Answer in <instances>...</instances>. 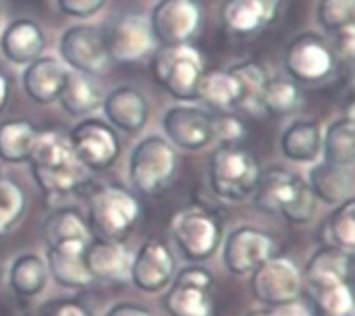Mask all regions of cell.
Segmentation results:
<instances>
[{
    "label": "cell",
    "instance_id": "28",
    "mask_svg": "<svg viewBox=\"0 0 355 316\" xmlns=\"http://www.w3.org/2000/svg\"><path fill=\"white\" fill-rule=\"evenodd\" d=\"M297 177L300 175L289 173L283 167H270L262 171L256 190L252 194V202L256 210L262 215H281V210L287 206V202L293 196Z\"/></svg>",
    "mask_w": 355,
    "mask_h": 316
},
{
    "label": "cell",
    "instance_id": "25",
    "mask_svg": "<svg viewBox=\"0 0 355 316\" xmlns=\"http://www.w3.org/2000/svg\"><path fill=\"white\" fill-rule=\"evenodd\" d=\"M102 100H104V92L94 75L67 71L56 102L69 117L85 119L102 106Z\"/></svg>",
    "mask_w": 355,
    "mask_h": 316
},
{
    "label": "cell",
    "instance_id": "17",
    "mask_svg": "<svg viewBox=\"0 0 355 316\" xmlns=\"http://www.w3.org/2000/svg\"><path fill=\"white\" fill-rule=\"evenodd\" d=\"M102 113L106 123L125 135H137L144 131L150 119V102L135 85H116L102 100Z\"/></svg>",
    "mask_w": 355,
    "mask_h": 316
},
{
    "label": "cell",
    "instance_id": "26",
    "mask_svg": "<svg viewBox=\"0 0 355 316\" xmlns=\"http://www.w3.org/2000/svg\"><path fill=\"white\" fill-rule=\"evenodd\" d=\"M279 146L289 163L314 165L322 156V127L312 119H295L283 129Z\"/></svg>",
    "mask_w": 355,
    "mask_h": 316
},
{
    "label": "cell",
    "instance_id": "9",
    "mask_svg": "<svg viewBox=\"0 0 355 316\" xmlns=\"http://www.w3.org/2000/svg\"><path fill=\"white\" fill-rule=\"evenodd\" d=\"M75 158L92 173L108 171L121 158V138L114 127L96 117H85L67 135Z\"/></svg>",
    "mask_w": 355,
    "mask_h": 316
},
{
    "label": "cell",
    "instance_id": "42",
    "mask_svg": "<svg viewBox=\"0 0 355 316\" xmlns=\"http://www.w3.org/2000/svg\"><path fill=\"white\" fill-rule=\"evenodd\" d=\"M331 35H333L331 48H333L335 58L349 63L355 54V25H347V27H343Z\"/></svg>",
    "mask_w": 355,
    "mask_h": 316
},
{
    "label": "cell",
    "instance_id": "12",
    "mask_svg": "<svg viewBox=\"0 0 355 316\" xmlns=\"http://www.w3.org/2000/svg\"><path fill=\"white\" fill-rule=\"evenodd\" d=\"M58 54L71 71L98 75L112 60L108 56L104 29L98 25H71L58 40Z\"/></svg>",
    "mask_w": 355,
    "mask_h": 316
},
{
    "label": "cell",
    "instance_id": "38",
    "mask_svg": "<svg viewBox=\"0 0 355 316\" xmlns=\"http://www.w3.org/2000/svg\"><path fill=\"white\" fill-rule=\"evenodd\" d=\"M316 310L320 316H355V302L352 283L333 285L314 292Z\"/></svg>",
    "mask_w": 355,
    "mask_h": 316
},
{
    "label": "cell",
    "instance_id": "49",
    "mask_svg": "<svg viewBox=\"0 0 355 316\" xmlns=\"http://www.w3.org/2000/svg\"><path fill=\"white\" fill-rule=\"evenodd\" d=\"M0 277H2V267H0Z\"/></svg>",
    "mask_w": 355,
    "mask_h": 316
},
{
    "label": "cell",
    "instance_id": "32",
    "mask_svg": "<svg viewBox=\"0 0 355 316\" xmlns=\"http://www.w3.org/2000/svg\"><path fill=\"white\" fill-rule=\"evenodd\" d=\"M37 127L29 119H8L0 123V160L6 165H23L33 150Z\"/></svg>",
    "mask_w": 355,
    "mask_h": 316
},
{
    "label": "cell",
    "instance_id": "16",
    "mask_svg": "<svg viewBox=\"0 0 355 316\" xmlns=\"http://www.w3.org/2000/svg\"><path fill=\"white\" fill-rule=\"evenodd\" d=\"M162 131L173 148L200 152L212 144V113L189 102L175 104L162 115Z\"/></svg>",
    "mask_w": 355,
    "mask_h": 316
},
{
    "label": "cell",
    "instance_id": "20",
    "mask_svg": "<svg viewBox=\"0 0 355 316\" xmlns=\"http://www.w3.org/2000/svg\"><path fill=\"white\" fill-rule=\"evenodd\" d=\"M85 248L87 246L83 244L46 246L44 263L48 269V277L58 288L71 292H83L96 283L85 265Z\"/></svg>",
    "mask_w": 355,
    "mask_h": 316
},
{
    "label": "cell",
    "instance_id": "39",
    "mask_svg": "<svg viewBox=\"0 0 355 316\" xmlns=\"http://www.w3.org/2000/svg\"><path fill=\"white\" fill-rule=\"evenodd\" d=\"M316 21L327 33L355 25V0H318Z\"/></svg>",
    "mask_w": 355,
    "mask_h": 316
},
{
    "label": "cell",
    "instance_id": "27",
    "mask_svg": "<svg viewBox=\"0 0 355 316\" xmlns=\"http://www.w3.org/2000/svg\"><path fill=\"white\" fill-rule=\"evenodd\" d=\"M48 269L44 256L35 252L17 254L6 271V281L17 300H35L46 292L48 285Z\"/></svg>",
    "mask_w": 355,
    "mask_h": 316
},
{
    "label": "cell",
    "instance_id": "4",
    "mask_svg": "<svg viewBox=\"0 0 355 316\" xmlns=\"http://www.w3.org/2000/svg\"><path fill=\"white\" fill-rule=\"evenodd\" d=\"M179 167L177 148L164 135H146L129 152L127 177L137 196L156 198L173 183Z\"/></svg>",
    "mask_w": 355,
    "mask_h": 316
},
{
    "label": "cell",
    "instance_id": "1",
    "mask_svg": "<svg viewBox=\"0 0 355 316\" xmlns=\"http://www.w3.org/2000/svg\"><path fill=\"white\" fill-rule=\"evenodd\" d=\"M27 163L33 183L50 208L62 206L67 198L92 185V171L75 158L67 135L58 129L37 131Z\"/></svg>",
    "mask_w": 355,
    "mask_h": 316
},
{
    "label": "cell",
    "instance_id": "34",
    "mask_svg": "<svg viewBox=\"0 0 355 316\" xmlns=\"http://www.w3.org/2000/svg\"><path fill=\"white\" fill-rule=\"evenodd\" d=\"M229 71L237 77V83L241 90V102H239L237 110H243L248 115H262L260 100H262L264 85L270 77L266 73L264 65L250 58V60H241V63L233 65Z\"/></svg>",
    "mask_w": 355,
    "mask_h": 316
},
{
    "label": "cell",
    "instance_id": "6",
    "mask_svg": "<svg viewBox=\"0 0 355 316\" xmlns=\"http://www.w3.org/2000/svg\"><path fill=\"white\" fill-rule=\"evenodd\" d=\"M262 167L256 156L241 146H218L208 165L210 192L223 202H243L252 198Z\"/></svg>",
    "mask_w": 355,
    "mask_h": 316
},
{
    "label": "cell",
    "instance_id": "13",
    "mask_svg": "<svg viewBox=\"0 0 355 316\" xmlns=\"http://www.w3.org/2000/svg\"><path fill=\"white\" fill-rule=\"evenodd\" d=\"M223 267L235 277H250L262 263L275 256V240L268 231L254 225H239L220 244Z\"/></svg>",
    "mask_w": 355,
    "mask_h": 316
},
{
    "label": "cell",
    "instance_id": "36",
    "mask_svg": "<svg viewBox=\"0 0 355 316\" xmlns=\"http://www.w3.org/2000/svg\"><path fill=\"white\" fill-rule=\"evenodd\" d=\"M345 252H355V198H349L335 206L327 221V240Z\"/></svg>",
    "mask_w": 355,
    "mask_h": 316
},
{
    "label": "cell",
    "instance_id": "45",
    "mask_svg": "<svg viewBox=\"0 0 355 316\" xmlns=\"http://www.w3.org/2000/svg\"><path fill=\"white\" fill-rule=\"evenodd\" d=\"M102 316H154L150 308H146L144 304L137 302H114L110 308H106V313Z\"/></svg>",
    "mask_w": 355,
    "mask_h": 316
},
{
    "label": "cell",
    "instance_id": "19",
    "mask_svg": "<svg viewBox=\"0 0 355 316\" xmlns=\"http://www.w3.org/2000/svg\"><path fill=\"white\" fill-rule=\"evenodd\" d=\"M352 271H354L352 252H345L333 244H322L310 254L302 271V277H304V283L312 292H318V290H327L333 285L349 283Z\"/></svg>",
    "mask_w": 355,
    "mask_h": 316
},
{
    "label": "cell",
    "instance_id": "48",
    "mask_svg": "<svg viewBox=\"0 0 355 316\" xmlns=\"http://www.w3.org/2000/svg\"><path fill=\"white\" fill-rule=\"evenodd\" d=\"M0 15H2V0H0Z\"/></svg>",
    "mask_w": 355,
    "mask_h": 316
},
{
    "label": "cell",
    "instance_id": "11",
    "mask_svg": "<svg viewBox=\"0 0 355 316\" xmlns=\"http://www.w3.org/2000/svg\"><path fill=\"white\" fill-rule=\"evenodd\" d=\"M177 273L175 252L168 242L160 238H148L131 256L129 281L141 294H162Z\"/></svg>",
    "mask_w": 355,
    "mask_h": 316
},
{
    "label": "cell",
    "instance_id": "15",
    "mask_svg": "<svg viewBox=\"0 0 355 316\" xmlns=\"http://www.w3.org/2000/svg\"><path fill=\"white\" fill-rule=\"evenodd\" d=\"M106 48L108 56L114 63H139L156 50V40L152 35L150 23L146 17L127 13L119 15L106 29Z\"/></svg>",
    "mask_w": 355,
    "mask_h": 316
},
{
    "label": "cell",
    "instance_id": "33",
    "mask_svg": "<svg viewBox=\"0 0 355 316\" xmlns=\"http://www.w3.org/2000/svg\"><path fill=\"white\" fill-rule=\"evenodd\" d=\"M260 104H262V113H268L272 117L295 115L304 104L302 85L295 83L293 79H289L287 75L268 77Z\"/></svg>",
    "mask_w": 355,
    "mask_h": 316
},
{
    "label": "cell",
    "instance_id": "29",
    "mask_svg": "<svg viewBox=\"0 0 355 316\" xmlns=\"http://www.w3.org/2000/svg\"><path fill=\"white\" fill-rule=\"evenodd\" d=\"M44 242L46 246H71L92 242V233L85 215L75 206H56L44 221Z\"/></svg>",
    "mask_w": 355,
    "mask_h": 316
},
{
    "label": "cell",
    "instance_id": "23",
    "mask_svg": "<svg viewBox=\"0 0 355 316\" xmlns=\"http://www.w3.org/2000/svg\"><path fill=\"white\" fill-rule=\"evenodd\" d=\"M67 67L56 56H37L29 65H25L21 83L25 96L35 104H52L58 98V92L62 88Z\"/></svg>",
    "mask_w": 355,
    "mask_h": 316
},
{
    "label": "cell",
    "instance_id": "7",
    "mask_svg": "<svg viewBox=\"0 0 355 316\" xmlns=\"http://www.w3.org/2000/svg\"><path fill=\"white\" fill-rule=\"evenodd\" d=\"M214 273L202 265H187L175 273L164 290L162 308L168 316H214L216 304L212 296Z\"/></svg>",
    "mask_w": 355,
    "mask_h": 316
},
{
    "label": "cell",
    "instance_id": "44",
    "mask_svg": "<svg viewBox=\"0 0 355 316\" xmlns=\"http://www.w3.org/2000/svg\"><path fill=\"white\" fill-rule=\"evenodd\" d=\"M268 315L270 316H316V310L310 308V304H306L302 298L293 300V302H287V304H281V306H275V308H268Z\"/></svg>",
    "mask_w": 355,
    "mask_h": 316
},
{
    "label": "cell",
    "instance_id": "10",
    "mask_svg": "<svg viewBox=\"0 0 355 316\" xmlns=\"http://www.w3.org/2000/svg\"><path fill=\"white\" fill-rule=\"evenodd\" d=\"M250 292L266 308L293 302L304 292L302 269L289 256H270L250 275Z\"/></svg>",
    "mask_w": 355,
    "mask_h": 316
},
{
    "label": "cell",
    "instance_id": "22",
    "mask_svg": "<svg viewBox=\"0 0 355 316\" xmlns=\"http://www.w3.org/2000/svg\"><path fill=\"white\" fill-rule=\"evenodd\" d=\"M46 50V33L37 21L21 17L12 19L0 33L2 56L17 67H25Z\"/></svg>",
    "mask_w": 355,
    "mask_h": 316
},
{
    "label": "cell",
    "instance_id": "24",
    "mask_svg": "<svg viewBox=\"0 0 355 316\" xmlns=\"http://www.w3.org/2000/svg\"><path fill=\"white\" fill-rule=\"evenodd\" d=\"M306 181L314 194V198L327 206H337L355 192L354 167H339L327 160H318L306 175Z\"/></svg>",
    "mask_w": 355,
    "mask_h": 316
},
{
    "label": "cell",
    "instance_id": "2",
    "mask_svg": "<svg viewBox=\"0 0 355 316\" xmlns=\"http://www.w3.org/2000/svg\"><path fill=\"white\" fill-rule=\"evenodd\" d=\"M139 219V196L121 183L100 185L87 198L85 221L96 240H125Z\"/></svg>",
    "mask_w": 355,
    "mask_h": 316
},
{
    "label": "cell",
    "instance_id": "41",
    "mask_svg": "<svg viewBox=\"0 0 355 316\" xmlns=\"http://www.w3.org/2000/svg\"><path fill=\"white\" fill-rule=\"evenodd\" d=\"M106 0H56L58 10L71 19H89L104 8Z\"/></svg>",
    "mask_w": 355,
    "mask_h": 316
},
{
    "label": "cell",
    "instance_id": "37",
    "mask_svg": "<svg viewBox=\"0 0 355 316\" xmlns=\"http://www.w3.org/2000/svg\"><path fill=\"white\" fill-rule=\"evenodd\" d=\"M316 210H318V200L314 198L306 177L300 175L297 183H295V190H293V196L287 202V206L281 210L279 217H283L291 225H308V223L314 221Z\"/></svg>",
    "mask_w": 355,
    "mask_h": 316
},
{
    "label": "cell",
    "instance_id": "43",
    "mask_svg": "<svg viewBox=\"0 0 355 316\" xmlns=\"http://www.w3.org/2000/svg\"><path fill=\"white\" fill-rule=\"evenodd\" d=\"M46 316H94L92 310L87 306H83L81 302L77 300H60V302H54L50 308H48V315Z\"/></svg>",
    "mask_w": 355,
    "mask_h": 316
},
{
    "label": "cell",
    "instance_id": "31",
    "mask_svg": "<svg viewBox=\"0 0 355 316\" xmlns=\"http://www.w3.org/2000/svg\"><path fill=\"white\" fill-rule=\"evenodd\" d=\"M322 156L339 167L355 165V119L354 113L331 121L322 131Z\"/></svg>",
    "mask_w": 355,
    "mask_h": 316
},
{
    "label": "cell",
    "instance_id": "46",
    "mask_svg": "<svg viewBox=\"0 0 355 316\" xmlns=\"http://www.w3.org/2000/svg\"><path fill=\"white\" fill-rule=\"evenodd\" d=\"M10 92H12V83H10V77L0 69V115L4 113L8 100H10Z\"/></svg>",
    "mask_w": 355,
    "mask_h": 316
},
{
    "label": "cell",
    "instance_id": "40",
    "mask_svg": "<svg viewBox=\"0 0 355 316\" xmlns=\"http://www.w3.org/2000/svg\"><path fill=\"white\" fill-rule=\"evenodd\" d=\"M248 135L245 121L231 113H212V142L220 146H239V142Z\"/></svg>",
    "mask_w": 355,
    "mask_h": 316
},
{
    "label": "cell",
    "instance_id": "21",
    "mask_svg": "<svg viewBox=\"0 0 355 316\" xmlns=\"http://www.w3.org/2000/svg\"><path fill=\"white\" fill-rule=\"evenodd\" d=\"M131 248L125 240H96L85 248V265L94 281L123 283L129 281Z\"/></svg>",
    "mask_w": 355,
    "mask_h": 316
},
{
    "label": "cell",
    "instance_id": "30",
    "mask_svg": "<svg viewBox=\"0 0 355 316\" xmlns=\"http://www.w3.org/2000/svg\"><path fill=\"white\" fill-rule=\"evenodd\" d=\"M198 100L208 106L210 113H231L239 108L241 90L237 77L227 69L204 71L198 83Z\"/></svg>",
    "mask_w": 355,
    "mask_h": 316
},
{
    "label": "cell",
    "instance_id": "5",
    "mask_svg": "<svg viewBox=\"0 0 355 316\" xmlns=\"http://www.w3.org/2000/svg\"><path fill=\"white\" fill-rule=\"evenodd\" d=\"M204 71L202 52L191 42L158 46L152 52L154 81L179 102L198 100V83Z\"/></svg>",
    "mask_w": 355,
    "mask_h": 316
},
{
    "label": "cell",
    "instance_id": "3",
    "mask_svg": "<svg viewBox=\"0 0 355 316\" xmlns=\"http://www.w3.org/2000/svg\"><path fill=\"white\" fill-rule=\"evenodd\" d=\"M223 215L206 204H189L171 219V238L189 265L214 258L223 244Z\"/></svg>",
    "mask_w": 355,
    "mask_h": 316
},
{
    "label": "cell",
    "instance_id": "47",
    "mask_svg": "<svg viewBox=\"0 0 355 316\" xmlns=\"http://www.w3.org/2000/svg\"><path fill=\"white\" fill-rule=\"evenodd\" d=\"M245 316H270L268 315V308H262V310H254V313H250V315Z\"/></svg>",
    "mask_w": 355,
    "mask_h": 316
},
{
    "label": "cell",
    "instance_id": "8",
    "mask_svg": "<svg viewBox=\"0 0 355 316\" xmlns=\"http://www.w3.org/2000/svg\"><path fill=\"white\" fill-rule=\"evenodd\" d=\"M339 60L333 54L331 44L318 33H300L295 35L283 56V69L289 79L300 85H316L333 77Z\"/></svg>",
    "mask_w": 355,
    "mask_h": 316
},
{
    "label": "cell",
    "instance_id": "18",
    "mask_svg": "<svg viewBox=\"0 0 355 316\" xmlns=\"http://www.w3.org/2000/svg\"><path fill=\"white\" fill-rule=\"evenodd\" d=\"M283 4L285 0H225L220 6V21L231 33L250 38L272 25L281 15Z\"/></svg>",
    "mask_w": 355,
    "mask_h": 316
},
{
    "label": "cell",
    "instance_id": "14",
    "mask_svg": "<svg viewBox=\"0 0 355 316\" xmlns=\"http://www.w3.org/2000/svg\"><path fill=\"white\" fill-rule=\"evenodd\" d=\"M148 23L160 46L191 42L202 27V6L198 0H158Z\"/></svg>",
    "mask_w": 355,
    "mask_h": 316
},
{
    "label": "cell",
    "instance_id": "35",
    "mask_svg": "<svg viewBox=\"0 0 355 316\" xmlns=\"http://www.w3.org/2000/svg\"><path fill=\"white\" fill-rule=\"evenodd\" d=\"M27 213V194L10 175L0 173V238L12 233Z\"/></svg>",
    "mask_w": 355,
    "mask_h": 316
}]
</instances>
